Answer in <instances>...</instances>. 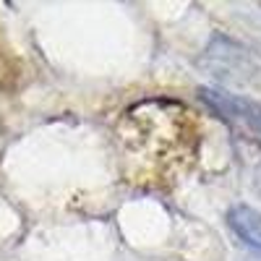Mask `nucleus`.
<instances>
[{
    "label": "nucleus",
    "instance_id": "obj_2",
    "mask_svg": "<svg viewBox=\"0 0 261 261\" xmlns=\"http://www.w3.org/2000/svg\"><path fill=\"white\" fill-rule=\"evenodd\" d=\"M227 222L248 248L261 253V212H256L246 204H238L227 212Z\"/></svg>",
    "mask_w": 261,
    "mask_h": 261
},
{
    "label": "nucleus",
    "instance_id": "obj_1",
    "mask_svg": "<svg viewBox=\"0 0 261 261\" xmlns=\"http://www.w3.org/2000/svg\"><path fill=\"white\" fill-rule=\"evenodd\" d=\"M199 97L217 110L225 120H230L232 125H241L246 134H251L253 139L261 141V105L251 102V99H243V97H235V94H227V92H220V89H199Z\"/></svg>",
    "mask_w": 261,
    "mask_h": 261
}]
</instances>
